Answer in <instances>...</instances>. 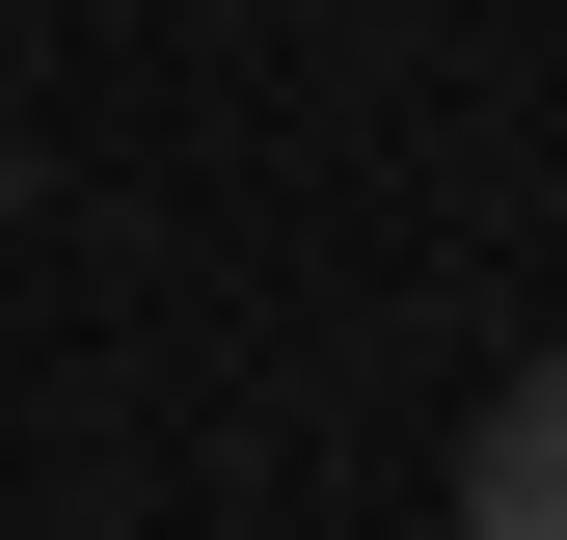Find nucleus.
Wrapping results in <instances>:
<instances>
[{
  "label": "nucleus",
  "mask_w": 567,
  "mask_h": 540,
  "mask_svg": "<svg viewBox=\"0 0 567 540\" xmlns=\"http://www.w3.org/2000/svg\"><path fill=\"white\" fill-rule=\"evenodd\" d=\"M460 540H567V352L486 378V433H460Z\"/></svg>",
  "instance_id": "1"
}]
</instances>
